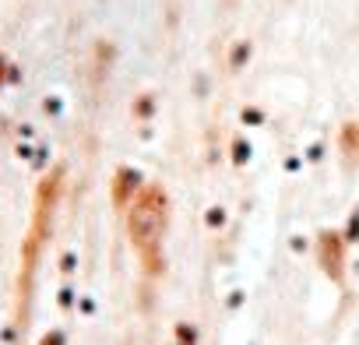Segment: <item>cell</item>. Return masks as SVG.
Masks as SVG:
<instances>
[{
  "label": "cell",
  "mask_w": 359,
  "mask_h": 345,
  "mask_svg": "<svg viewBox=\"0 0 359 345\" xmlns=\"http://www.w3.org/2000/svg\"><path fill=\"white\" fill-rule=\"evenodd\" d=\"M130 243L141 254L148 271H158V247H162V229H165V194L158 187H144L137 201L130 205L127 215Z\"/></svg>",
  "instance_id": "cell-1"
},
{
  "label": "cell",
  "mask_w": 359,
  "mask_h": 345,
  "mask_svg": "<svg viewBox=\"0 0 359 345\" xmlns=\"http://www.w3.org/2000/svg\"><path fill=\"white\" fill-rule=\"evenodd\" d=\"M355 148H359V130H355V127H345V155L352 158Z\"/></svg>",
  "instance_id": "cell-3"
},
{
  "label": "cell",
  "mask_w": 359,
  "mask_h": 345,
  "mask_svg": "<svg viewBox=\"0 0 359 345\" xmlns=\"http://www.w3.org/2000/svg\"><path fill=\"white\" fill-rule=\"evenodd\" d=\"M341 254H345L341 240H338L334 233H324V236H320V264H324V271H327L334 282H341Z\"/></svg>",
  "instance_id": "cell-2"
}]
</instances>
